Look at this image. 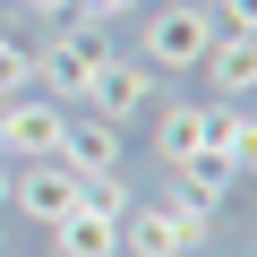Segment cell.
Listing matches in <instances>:
<instances>
[{
  "label": "cell",
  "mask_w": 257,
  "mask_h": 257,
  "mask_svg": "<svg viewBox=\"0 0 257 257\" xmlns=\"http://www.w3.org/2000/svg\"><path fill=\"white\" fill-rule=\"evenodd\" d=\"M206 240H214V206H197L189 189H172L163 206L138 197V206L120 214V248L128 257H197Z\"/></svg>",
  "instance_id": "obj_1"
},
{
  "label": "cell",
  "mask_w": 257,
  "mask_h": 257,
  "mask_svg": "<svg viewBox=\"0 0 257 257\" xmlns=\"http://www.w3.org/2000/svg\"><path fill=\"white\" fill-rule=\"evenodd\" d=\"M103 60H111L103 26H60V35H43V43H35V94H52L60 111H86V103H94Z\"/></svg>",
  "instance_id": "obj_2"
},
{
  "label": "cell",
  "mask_w": 257,
  "mask_h": 257,
  "mask_svg": "<svg viewBox=\"0 0 257 257\" xmlns=\"http://www.w3.org/2000/svg\"><path fill=\"white\" fill-rule=\"evenodd\" d=\"M214 35L223 26H214L206 0H163V9H146V26H138V60L146 69H197Z\"/></svg>",
  "instance_id": "obj_3"
},
{
  "label": "cell",
  "mask_w": 257,
  "mask_h": 257,
  "mask_svg": "<svg viewBox=\"0 0 257 257\" xmlns=\"http://www.w3.org/2000/svg\"><path fill=\"white\" fill-rule=\"evenodd\" d=\"M60 138H69V111L52 94H9L0 103V155L9 163H52Z\"/></svg>",
  "instance_id": "obj_4"
},
{
  "label": "cell",
  "mask_w": 257,
  "mask_h": 257,
  "mask_svg": "<svg viewBox=\"0 0 257 257\" xmlns=\"http://www.w3.org/2000/svg\"><path fill=\"white\" fill-rule=\"evenodd\" d=\"M155 94H163V77H155L146 60H120V52H111L103 77H94V103H86V111H103L111 128H128V120H146V111H155Z\"/></svg>",
  "instance_id": "obj_5"
},
{
  "label": "cell",
  "mask_w": 257,
  "mask_h": 257,
  "mask_svg": "<svg viewBox=\"0 0 257 257\" xmlns=\"http://www.w3.org/2000/svg\"><path fill=\"white\" fill-rule=\"evenodd\" d=\"M9 206H18L26 223H43V231H52V223L77 206V172H69L60 155H52V163H18V180H9Z\"/></svg>",
  "instance_id": "obj_6"
},
{
  "label": "cell",
  "mask_w": 257,
  "mask_h": 257,
  "mask_svg": "<svg viewBox=\"0 0 257 257\" xmlns=\"http://www.w3.org/2000/svg\"><path fill=\"white\" fill-rule=\"evenodd\" d=\"M120 128L103 120V111H69V138H60V163L77 172V180H94V172H120Z\"/></svg>",
  "instance_id": "obj_7"
},
{
  "label": "cell",
  "mask_w": 257,
  "mask_h": 257,
  "mask_svg": "<svg viewBox=\"0 0 257 257\" xmlns=\"http://www.w3.org/2000/svg\"><path fill=\"white\" fill-rule=\"evenodd\" d=\"M52 248L60 257H120V214H103V206H69L60 223H52Z\"/></svg>",
  "instance_id": "obj_8"
},
{
  "label": "cell",
  "mask_w": 257,
  "mask_h": 257,
  "mask_svg": "<svg viewBox=\"0 0 257 257\" xmlns=\"http://www.w3.org/2000/svg\"><path fill=\"white\" fill-rule=\"evenodd\" d=\"M197 69H206V86H214L223 103H231V94H257V35H214Z\"/></svg>",
  "instance_id": "obj_9"
},
{
  "label": "cell",
  "mask_w": 257,
  "mask_h": 257,
  "mask_svg": "<svg viewBox=\"0 0 257 257\" xmlns=\"http://www.w3.org/2000/svg\"><path fill=\"white\" fill-rule=\"evenodd\" d=\"M206 138H214V103H163V120H155V155L163 163H189Z\"/></svg>",
  "instance_id": "obj_10"
},
{
  "label": "cell",
  "mask_w": 257,
  "mask_h": 257,
  "mask_svg": "<svg viewBox=\"0 0 257 257\" xmlns=\"http://www.w3.org/2000/svg\"><path fill=\"white\" fill-rule=\"evenodd\" d=\"M172 180H180V189H189V197H197V206H223V197H231V180H240V172H231V155H223V146H214V138H206V146H197V155H189V163H172Z\"/></svg>",
  "instance_id": "obj_11"
},
{
  "label": "cell",
  "mask_w": 257,
  "mask_h": 257,
  "mask_svg": "<svg viewBox=\"0 0 257 257\" xmlns=\"http://www.w3.org/2000/svg\"><path fill=\"white\" fill-rule=\"evenodd\" d=\"M214 146L231 155L240 180H257V111H214Z\"/></svg>",
  "instance_id": "obj_12"
},
{
  "label": "cell",
  "mask_w": 257,
  "mask_h": 257,
  "mask_svg": "<svg viewBox=\"0 0 257 257\" xmlns=\"http://www.w3.org/2000/svg\"><path fill=\"white\" fill-rule=\"evenodd\" d=\"M9 94H35V52L18 35H0V103H9Z\"/></svg>",
  "instance_id": "obj_13"
},
{
  "label": "cell",
  "mask_w": 257,
  "mask_h": 257,
  "mask_svg": "<svg viewBox=\"0 0 257 257\" xmlns=\"http://www.w3.org/2000/svg\"><path fill=\"white\" fill-rule=\"evenodd\" d=\"M223 35H257V0H206Z\"/></svg>",
  "instance_id": "obj_14"
},
{
  "label": "cell",
  "mask_w": 257,
  "mask_h": 257,
  "mask_svg": "<svg viewBox=\"0 0 257 257\" xmlns=\"http://www.w3.org/2000/svg\"><path fill=\"white\" fill-rule=\"evenodd\" d=\"M138 9H146V0H77V18H86V26H111V18H138Z\"/></svg>",
  "instance_id": "obj_15"
},
{
  "label": "cell",
  "mask_w": 257,
  "mask_h": 257,
  "mask_svg": "<svg viewBox=\"0 0 257 257\" xmlns=\"http://www.w3.org/2000/svg\"><path fill=\"white\" fill-rule=\"evenodd\" d=\"M18 9H26V18H69L77 0H18Z\"/></svg>",
  "instance_id": "obj_16"
},
{
  "label": "cell",
  "mask_w": 257,
  "mask_h": 257,
  "mask_svg": "<svg viewBox=\"0 0 257 257\" xmlns=\"http://www.w3.org/2000/svg\"><path fill=\"white\" fill-rule=\"evenodd\" d=\"M0 257H9V214H0Z\"/></svg>",
  "instance_id": "obj_17"
}]
</instances>
